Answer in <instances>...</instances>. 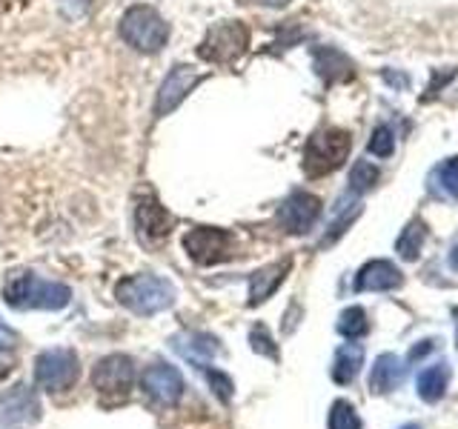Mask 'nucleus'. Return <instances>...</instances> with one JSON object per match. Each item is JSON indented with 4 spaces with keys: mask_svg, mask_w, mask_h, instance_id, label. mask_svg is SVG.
Masks as SVG:
<instances>
[{
    "mask_svg": "<svg viewBox=\"0 0 458 429\" xmlns=\"http://www.w3.org/2000/svg\"><path fill=\"white\" fill-rule=\"evenodd\" d=\"M132 383H135V364H132V358L123 352L100 358L92 369V386L106 404H121V400H126L129 392H132Z\"/></svg>",
    "mask_w": 458,
    "mask_h": 429,
    "instance_id": "5",
    "label": "nucleus"
},
{
    "mask_svg": "<svg viewBox=\"0 0 458 429\" xmlns=\"http://www.w3.org/2000/svg\"><path fill=\"white\" fill-rule=\"evenodd\" d=\"M250 43V29L238 23V21H224L215 23L207 38L200 40L198 57L207 63H235L238 57L247 52Z\"/></svg>",
    "mask_w": 458,
    "mask_h": 429,
    "instance_id": "6",
    "label": "nucleus"
},
{
    "mask_svg": "<svg viewBox=\"0 0 458 429\" xmlns=\"http://www.w3.org/2000/svg\"><path fill=\"white\" fill-rule=\"evenodd\" d=\"M118 29H121V38L140 55L161 52L169 40V23L161 18V12L147 6V4L129 6L123 12Z\"/></svg>",
    "mask_w": 458,
    "mask_h": 429,
    "instance_id": "3",
    "label": "nucleus"
},
{
    "mask_svg": "<svg viewBox=\"0 0 458 429\" xmlns=\"http://www.w3.org/2000/svg\"><path fill=\"white\" fill-rule=\"evenodd\" d=\"M250 341H252V349L255 352H264V355H269V358H278V349L272 347V338H269V332L264 326H255L252 329V335H250Z\"/></svg>",
    "mask_w": 458,
    "mask_h": 429,
    "instance_id": "29",
    "label": "nucleus"
},
{
    "mask_svg": "<svg viewBox=\"0 0 458 429\" xmlns=\"http://www.w3.org/2000/svg\"><path fill=\"white\" fill-rule=\"evenodd\" d=\"M438 181L455 200H458V157H450L447 164L438 169Z\"/></svg>",
    "mask_w": 458,
    "mask_h": 429,
    "instance_id": "28",
    "label": "nucleus"
},
{
    "mask_svg": "<svg viewBox=\"0 0 458 429\" xmlns=\"http://www.w3.org/2000/svg\"><path fill=\"white\" fill-rule=\"evenodd\" d=\"M378 183V166H372L367 161H358L350 172V189L352 192H367Z\"/></svg>",
    "mask_w": 458,
    "mask_h": 429,
    "instance_id": "24",
    "label": "nucleus"
},
{
    "mask_svg": "<svg viewBox=\"0 0 458 429\" xmlns=\"http://www.w3.org/2000/svg\"><path fill=\"white\" fill-rule=\"evenodd\" d=\"M404 283V275L390 261H369L355 275V292H386L398 290Z\"/></svg>",
    "mask_w": 458,
    "mask_h": 429,
    "instance_id": "14",
    "label": "nucleus"
},
{
    "mask_svg": "<svg viewBox=\"0 0 458 429\" xmlns=\"http://www.w3.org/2000/svg\"><path fill=\"white\" fill-rule=\"evenodd\" d=\"M181 243L190 252L192 261L200 266L221 264L233 255V235L226 229H215V226H195L183 235Z\"/></svg>",
    "mask_w": 458,
    "mask_h": 429,
    "instance_id": "8",
    "label": "nucleus"
},
{
    "mask_svg": "<svg viewBox=\"0 0 458 429\" xmlns=\"http://www.w3.org/2000/svg\"><path fill=\"white\" fill-rule=\"evenodd\" d=\"M367 329H369V321H367V312L361 307H350V309H344L341 312V318H338V332L344 338H361L367 335Z\"/></svg>",
    "mask_w": 458,
    "mask_h": 429,
    "instance_id": "22",
    "label": "nucleus"
},
{
    "mask_svg": "<svg viewBox=\"0 0 458 429\" xmlns=\"http://www.w3.org/2000/svg\"><path fill=\"white\" fill-rule=\"evenodd\" d=\"M321 218V198L312 192H293L278 209V221L290 235H304Z\"/></svg>",
    "mask_w": 458,
    "mask_h": 429,
    "instance_id": "10",
    "label": "nucleus"
},
{
    "mask_svg": "<svg viewBox=\"0 0 458 429\" xmlns=\"http://www.w3.org/2000/svg\"><path fill=\"white\" fill-rule=\"evenodd\" d=\"M4 298L12 309H64L69 304V286L57 281H43L38 275H14L4 286Z\"/></svg>",
    "mask_w": 458,
    "mask_h": 429,
    "instance_id": "2",
    "label": "nucleus"
},
{
    "mask_svg": "<svg viewBox=\"0 0 458 429\" xmlns=\"http://www.w3.org/2000/svg\"><path fill=\"white\" fill-rule=\"evenodd\" d=\"M40 418V400L29 386H14L0 398V421L4 424H35Z\"/></svg>",
    "mask_w": 458,
    "mask_h": 429,
    "instance_id": "13",
    "label": "nucleus"
},
{
    "mask_svg": "<svg viewBox=\"0 0 458 429\" xmlns=\"http://www.w3.org/2000/svg\"><path fill=\"white\" fill-rule=\"evenodd\" d=\"M450 266L458 269V240L453 243V252H450Z\"/></svg>",
    "mask_w": 458,
    "mask_h": 429,
    "instance_id": "32",
    "label": "nucleus"
},
{
    "mask_svg": "<svg viewBox=\"0 0 458 429\" xmlns=\"http://www.w3.org/2000/svg\"><path fill=\"white\" fill-rule=\"evenodd\" d=\"M200 80H204V75H200L195 66L181 63V66L172 69L169 75L164 78L161 89H157V97H155V114H157V118L175 112L183 104V97L190 95Z\"/></svg>",
    "mask_w": 458,
    "mask_h": 429,
    "instance_id": "9",
    "label": "nucleus"
},
{
    "mask_svg": "<svg viewBox=\"0 0 458 429\" xmlns=\"http://www.w3.org/2000/svg\"><path fill=\"white\" fill-rule=\"evenodd\" d=\"M172 347H175L183 358H190L198 369V366H207L209 358L218 352V341L204 332H186V335L172 338Z\"/></svg>",
    "mask_w": 458,
    "mask_h": 429,
    "instance_id": "18",
    "label": "nucleus"
},
{
    "mask_svg": "<svg viewBox=\"0 0 458 429\" xmlns=\"http://www.w3.org/2000/svg\"><path fill=\"white\" fill-rule=\"evenodd\" d=\"M290 269H293V257H284V261H278V264H269L264 269H258L250 278V307L264 304L267 298L276 295V290L284 283Z\"/></svg>",
    "mask_w": 458,
    "mask_h": 429,
    "instance_id": "15",
    "label": "nucleus"
},
{
    "mask_svg": "<svg viewBox=\"0 0 458 429\" xmlns=\"http://www.w3.org/2000/svg\"><path fill=\"white\" fill-rule=\"evenodd\" d=\"M81 375L78 355L72 349H47L35 358V383L47 392H66Z\"/></svg>",
    "mask_w": 458,
    "mask_h": 429,
    "instance_id": "7",
    "label": "nucleus"
},
{
    "mask_svg": "<svg viewBox=\"0 0 458 429\" xmlns=\"http://www.w3.org/2000/svg\"><path fill=\"white\" fill-rule=\"evenodd\" d=\"M140 386H143V392L155 400V404L172 407V404H178L181 395H183V375L169 364H155V366H149L147 372H143Z\"/></svg>",
    "mask_w": 458,
    "mask_h": 429,
    "instance_id": "11",
    "label": "nucleus"
},
{
    "mask_svg": "<svg viewBox=\"0 0 458 429\" xmlns=\"http://www.w3.org/2000/svg\"><path fill=\"white\" fill-rule=\"evenodd\" d=\"M401 429H421V426H419V424H404Z\"/></svg>",
    "mask_w": 458,
    "mask_h": 429,
    "instance_id": "33",
    "label": "nucleus"
},
{
    "mask_svg": "<svg viewBox=\"0 0 458 429\" xmlns=\"http://www.w3.org/2000/svg\"><path fill=\"white\" fill-rule=\"evenodd\" d=\"M172 226H175V214L166 212L157 200H138L135 206V229H138V238L143 243H157L164 240Z\"/></svg>",
    "mask_w": 458,
    "mask_h": 429,
    "instance_id": "12",
    "label": "nucleus"
},
{
    "mask_svg": "<svg viewBox=\"0 0 458 429\" xmlns=\"http://www.w3.org/2000/svg\"><path fill=\"white\" fill-rule=\"evenodd\" d=\"M204 369V375H207V381L212 383V392L218 395L221 400H229L233 398V381H229L224 372H218V369H209V366H200Z\"/></svg>",
    "mask_w": 458,
    "mask_h": 429,
    "instance_id": "27",
    "label": "nucleus"
},
{
    "mask_svg": "<svg viewBox=\"0 0 458 429\" xmlns=\"http://www.w3.org/2000/svg\"><path fill=\"white\" fill-rule=\"evenodd\" d=\"M241 4H261V6H276V9H281V6L290 4V0H241Z\"/></svg>",
    "mask_w": 458,
    "mask_h": 429,
    "instance_id": "31",
    "label": "nucleus"
},
{
    "mask_svg": "<svg viewBox=\"0 0 458 429\" xmlns=\"http://www.w3.org/2000/svg\"><path fill=\"white\" fill-rule=\"evenodd\" d=\"M114 298L135 315H157L175 304V286L161 275H132L114 286Z\"/></svg>",
    "mask_w": 458,
    "mask_h": 429,
    "instance_id": "1",
    "label": "nucleus"
},
{
    "mask_svg": "<svg viewBox=\"0 0 458 429\" xmlns=\"http://www.w3.org/2000/svg\"><path fill=\"white\" fill-rule=\"evenodd\" d=\"M455 315H458V312H455ZM455 324H458V321H455Z\"/></svg>",
    "mask_w": 458,
    "mask_h": 429,
    "instance_id": "34",
    "label": "nucleus"
},
{
    "mask_svg": "<svg viewBox=\"0 0 458 429\" xmlns=\"http://www.w3.org/2000/svg\"><path fill=\"white\" fill-rule=\"evenodd\" d=\"M447 383H450V366L447 364H436V366H427L419 381H415V386H419V395L421 400H427V404H436V400L444 398V392H447Z\"/></svg>",
    "mask_w": 458,
    "mask_h": 429,
    "instance_id": "20",
    "label": "nucleus"
},
{
    "mask_svg": "<svg viewBox=\"0 0 458 429\" xmlns=\"http://www.w3.org/2000/svg\"><path fill=\"white\" fill-rule=\"evenodd\" d=\"M352 140L344 129H321L315 132L304 149V172L310 178H324L347 161Z\"/></svg>",
    "mask_w": 458,
    "mask_h": 429,
    "instance_id": "4",
    "label": "nucleus"
},
{
    "mask_svg": "<svg viewBox=\"0 0 458 429\" xmlns=\"http://www.w3.org/2000/svg\"><path fill=\"white\" fill-rule=\"evenodd\" d=\"M401 381H404V361L393 352L378 355L376 366H372V372H369V390L376 395H384V392L398 390Z\"/></svg>",
    "mask_w": 458,
    "mask_h": 429,
    "instance_id": "16",
    "label": "nucleus"
},
{
    "mask_svg": "<svg viewBox=\"0 0 458 429\" xmlns=\"http://www.w3.org/2000/svg\"><path fill=\"white\" fill-rule=\"evenodd\" d=\"M424 238H427V229L421 221H412L407 223V229L401 232L398 243H395V252L404 257V261H415V257L421 255V247H424Z\"/></svg>",
    "mask_w": 458,
    "mask_h": 429,
    "instance_id": "21",
    "label": "nucleus"
},
{
    "mask_svg": "<svg viewBox=\"0 0 458 429\" xmlns=\"http://www.w3.org/2000/svg\"><path fill=\"white\" fill-rule=\"evenodd\" d=\"M14 347H18V338H14V332L6 324H0V381H4L14 366Z\"/></svg>",
    "mask_w": 458,
    "mask_h": 429,
    "instance_id": "25",
    "label": "nucleus"
},
{
    "mask_svg": "<svg viewBox=\"0 0 458 429\" xmlns=\"http://www.w3.org/2000/svg\"><path fill=\"white\" fill-rule=\"evenodd\" d=\"M315 69H318V75L327 83H341V80H350L355 75L350 57L341 55L338 49H329V46L315 49Z\"/></svg>",
    "mask_w": 458,
    "mask_h": 429,
    "instance_id": "17",
    "label": "nucleus"
},
{
    "mask_svg": "<svg viewBox=\"0 0 458 429\" xmlns=\"http://www.w3.org/2000/svg\"><path fill=\"white\" fill-rule=\"evenodd\" d=\"M364 364V347L361 343H344L335 352V361H333V381L335 383H352L355 375L361 372Z\"/></svg>",
    "mask_w": 458,
    "mask_h": 429,
    "instance_id": "19",
    "label": "nucleus"
},
{
    "mask_svg": "<svg viewBox=\"0 0 458 429\" xmlns=\"http://www.w3.org/2000/svg\"><path fill=\"white\" fill-rule=\"evenodd\" d=\"M329 429H361V418H358L350 400H335L333 404V409H329Z\"/></svg>",
    "mask_w": 458,
    "mask_h": 429,
    "instance_id": "23",
    "label": "nucleus"
},
{
    "mask_svg": "<svg viewBox=\"0 0 458 429\" xmlns=\"http://www.w3.org/2000/svg\"><path fill=\"white\" fill-rule=\"evenodd\" d=\"M393 149H395V140H393L390 126H376V132L369 138V152L378 157H390Z\"/></svg>",
    "mask_w": 458,
    "mask_h": 429,
    "instance_id": "26",
    "label": "nucleus"
},
{
    "mask_svg": "<svg viewBox=\"0 0 458 429\" xmlns=\"http://www.w3.org/2000/svg\"><path fill=\"white\" fill-rule=\"evenodd\" d=\"M433 347H436V341H419V347L415 349H410V361H419V358H424L427 352H433Z\"/></svg>",
    "mask_w": 458,
    "mask_h": 429,
    "instance_id": "30",
    "label": "nucleus"
}]
</instances>
